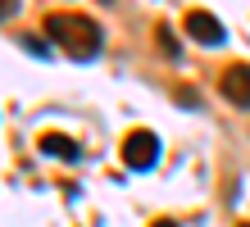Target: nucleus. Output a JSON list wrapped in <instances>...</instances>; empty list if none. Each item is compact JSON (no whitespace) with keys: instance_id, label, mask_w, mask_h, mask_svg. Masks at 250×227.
I'll list each match as a JSON object with an SVG mask.
<instances>
[{"instance_id":"f257e3e1","label":"nucleus","mask_w":250,"mask_h":227,"mask_svg":"<svg viewBox=\"0 0 250 227\" xmlns=\"http://www.w3.org/2000/svg\"><path fill=\"white\" fill-rule=\"evenodd\" d=\"M46 37L60 45L68 59H78V64L96 59L100 45H105V37H100V23H91L86 14H50V19H46Z\"/></svg>"},{"instance_id":"f03ea898","label":"nucleus","mask_w":250,"mask_h":227,"mask_svg":"<svg viewBox=\"0 0 250 227\" xmlns=\"http://www.w3.org/2000/svg\"><path fill=\"white\" fill-rule=\"evenodd\" d=\"M123 164L127 168H137V173H146V168H155V159H159V136L155 132H146V127H137V132H127L123 136Z\"/></svg>"},{"instance_id":"7ed1b4c3","label":"nucleus","mask_w":250,"mask_h":227,"mask_svg":"<svg viewBox=\"0 0 250 227\" xmlns=\"http://www.w3.org/2000/svg\"><path fill=\"white\" fill-rule=\"evenodd\" d=\"M218 91H223L237 109H250V64H228L223 78H218Z\"/></svg>"},{"instance_id":"20e7f679","label":"nucleus","mask_w":250,"mask_h":227,"mask_svg":"<svg viewBox=\"0 0 250 227\" xmlns=\"http://www.w3.org/2000/svg\"><path fill=\"white\" fill-rule=\"evenodd\" d=\"M182 27H187V37H191V41H200V45H223V37H228V32H223V23H218L214 14H205V9H191Z\"/></svg>"},{"instance_id":"39448f33","label":"nucleus","mask_w":250,"mask_h":227,"mask_svg":"<svg viewBox=\"0 0 250 227\" xmlns=\"http://www.w3.org/2000/svg\"><path fill=\"white\" fill-rule=\"evenodd\" d=\"M37 150H41V155H50V159H78L82 155V145L73 141V136H64V132H46L37 141Z\"/></svg>"},{"instance_id":"423d86ee","label":"nucleus","mask_w":250,"mask_h":227,"mask_svg":"<svg viewBox=\"0 0 250 227\" xmlns=\"http://www.w3.org/2000/svg\"><path fill=\"white\" fill-rule=\"evenodd\" d=\"M155 41H159V50H164V55H178V37H173V27L159 23L155 27Z\"/></svg>"},{"instance_id":"0eeeda50","label":"nucleus","mask_w":250,"mask_h":227,"mask_svg":"<svg viewBox=\"0 0 250 227\" xmlns=\"http://www.w3.org/2000/svg\"><path fill=\"white\" fill-rule=\"evenodd\" d=\"M19 45H23V50H32V55H46V41H41V37H19Z\"/></svg>"},{"instance_id":"6e6552de","label":"nucleus","mask_w":250,"mask_h":227,"mask_svg":"<svg viewBox=\"0 0 250 227\" xmlns=\"http://www.w3.org/2000/svg\"><path fill=\"white\" fill-rule=\"evenodd\" d=\"M178 100H182L187 109H191V104H196V91H191V86H178Z\"/></svg>"},{"instance_id":"1a4fd4ad","label":"nucleus","mask_w":250,"mask_h":227,"mask_svg":"<svg viewBox=\"0 0 250 227\" xmlns=\"http://www.w3.org/2000/svg\"><path fill=\"white\" fill-rule=\"evenodd\" d=\"M150 227H178V223H173V218H155Z\"/></svg>"},{"instance_id":"9d476101","label":"nucleus","mask_w":250,"mask_h":227,"mask_svg":"<svg viewBox=\"0 0 250 227\" xmlns=\"http://www.w3.org/2000/svg\"><path fill=\"white\" fill-rule=\"evenodd\" d=\"M14 5H19V0H5V19H9V14H14Z\"/></svg>"},{"instance_id":"9b49d317","label":"nucleus","mask_w":250,"mask_h":227,"mask_svg":"<svg viewBox=\"0 0 250 227\" xmlns=\"http://www.w3.org/2000/svg\"><path fill=\"white\" fill-rule=\"evenodd\" d=\"M237 227H250V223H237Z\"/></svg>"},{"instance_id":"f8f14e48","label":"nucleus","mask_w":250,"mask_h":227,"mask_svg":"<svg viewBox=\"0 0 250 227\" xmlns=\"http://www.w3.org/2000/svg\"><path fill=\"white\" fill-rule=\"evenodd\" d=\"M105 5H109V0H105Z\"/></svg>"}]
</instances>
